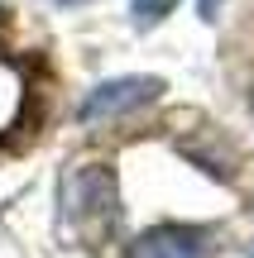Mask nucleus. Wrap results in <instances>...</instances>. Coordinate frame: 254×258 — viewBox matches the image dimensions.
I'll use <instances>...</instances> for the list:
<instances>
[{"label":"nucleus","mask_w":254,"mask_h":258,"mask_svg":"<svg viewBox=\"0 0 254 258\" xmlns=\"http://www.w3.org/2000/svg\"><path fill=\"white\" fill-rule=\"evenodd\" d=\"M159 96H163L159 77H111V82L86 91V101L77 105V120L82 124H101V120H115V115H134L149 101H159Z\"/></svg>","instance_id":"f03ea898"},{"label":"nucleus","mask_w":254,"mask_h":258,"mask_svg":"<svg viewBox=\"0 0 254 258\" xmlns=\"http://www.w3.org/2000/svg\"><path fill=\"white\" fill-rule=\"evenodd\" d=\"M173 5H178V0H130V15H134L139 29H149V24H159L163 15H173Z\"/></svg>","instance_id":"20e7f679"},{"label":"nucleus","mask_w":254,"mask_h":258,"mask_svg":"<svg viewBox=\"0 0 254 258\" xmlns=\"http://www.w3.org/2000/svg\"><path fill=\"white\" fill-rule=\"evenodd\" d=\"M0 24H5V5H0Z\"/></svg>","instance_id":"0eeeda50"},{"label":"nucleus","mask_w":254,"mask_h":258,"mask_svg":"<svg viewBox=\"0 0 254 258\" xmlns=\"http://www.w3.org/2000/svg\"><path fill=\"white\" fill-rule=\"evenodd\" d=\"M221 5H226V0H197V15H201V19H216Z\"/></svg>","instance_id":"39448f33"},{"label":"nucleus","mask_w":254,"mask_h":258,"mask_svg":"<svg viewBox=\"0 0 254 258\" xmlns=\"http://www.w3.org/2000/svg\"><path fill=\"white\" fill-rule=\"evenodd\" d=\"M63 220L91 249H101L120 230V191H115L111 167L91 163V167H72L67 172V182H63Z\"/></svg>","instance_id":"f257e3e1"},{"label":"nucleus","mask_w":254,"mask_h":258,"mask_svg":"<svg viewBox=\"0 0 254 258\" xmlns=\"http://www.w3.org/2000/svg\"><path fill=\"white\" fill-rule=\"evenodd\" d=\"M125 258H207V234L192 225H163L139 234Z\"/></svg>","instance_id":"7ed1b4c3"},{"label":"nucleus","mask_w":254,"mask_h":258,"mask_svg":"<svg viewBox=\"0 0 254 258\" xmlns=\"http://www.w3.org/2000/svg\"><path fill=\"white\" fill-rule=\"evenodd\" d=\"M58 5H86V0H58Z\"/></svg>","instance_id":"423d86ee"}]
</instances>
